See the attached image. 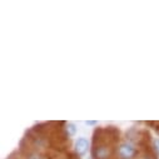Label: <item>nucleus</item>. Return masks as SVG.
Wrapping results in <instances>:
<instances>
[{
	"label": "nucleus",
	"mask_w": 159,
	"mask_h": 159,
	"mask_svg": "<svg viewBox=\"0 0 159 159\" xmlns=\"http://www.w3.org/2000/svg\"><path fill=\"white\" fill-rule=\"evenodd\" d=\"M113 148L103 142L100 138L98 139V143H94L93 148V158L94 159H109L111 157Z\"/></svg>",
	"instance_id": "f257e3e1"
},
{
	"label": "nucleus",
	"mask_w": 159,
	"mask_h": 159,
	"mask_svg": "<svg viewBox=\"0 0 159 159\" xmlns=\"http://www.w3.org/2000/svg\"><path fill=\"white\" fill-rule=\"evenodd\" d=\"M137 155L138 150L132 143H122L118 148V157L120 159H134Z\"/></svg>",
	"instance_id": "f03ea898"
},
{
	"label": "nucleus",
	"mask_w": 159,
	"mask_h": 159,
	"mask_svg": "<svg viewBox=\"0 0 159 159\" xmlns=\"http://www.w3.org/2000/svg\"><path fill=\"white\" fill-rule=\"evenodd\" d=\"M89 148V142L85 138H79L75 143V153L78 155H84L88 152Z\"/></svg>",
	"instance_id": "7ed1b4c3"
},
{
	"label": "nucleus",
	"mask_w": 159,
	"mask_h": 159,
	"mask_svg": "<svg viewBox=\"0 0 159 159\" xmlns=\"http://www.w3.org/2000/svg\"><path fill=\"white\" fill-rule=\"evenodd\" d=\"M65 132H66L68 135H74L75 132H76V128H75V125L73 123H68L66 127H65Z\"/></svg>",
	"instance_id": "20e7f679"
},
{
	"label": "nucleus",
	"mask_w": 159,
	"mask_h": 159,
	"mask_svg": "<svg viewBox=\"0 0 159 159\" xmlns=\"http://www.w3.org/2000/svg\"><path fill=\"white\" fill-rule=\"evenodd\" d=\"M153 148H154L155 153L159 155V139H158V138L154 139V142H153Z\"/></svg>",
	"instance_id": "39448f33"
},
{
	"label": "nucleus",
	"mask_w": 159,
	"mask_h": 159,
	"mask_svg": "<svg viewBox=\"0 0 159 159\" xmlns=\"http://www.w3.org/2000/svg\"><path fill=\"white\" fill-rule=\"evenodd\" d=\"M85 124H87V125H95V124H97V122H95V120H87V122H85Z\"/></svg>",
	"instance_id": "423d86ee"
},
{
	"label": "nucleus",
	"mask_w": 159,
	"mask_h": 159,
	"mask_svg": "<svg viewBox=\"0 0 159 159\" xmlns=\"http://www.w3.org/2000/svg\"><path fill=\"white\" fill-rule=\"evenodd\" d=\"M143 159H155V158H154L153 155H145V157H144Z\"/></svg>",
	"instance_id": "0eeeda50"
}]
</instances>
